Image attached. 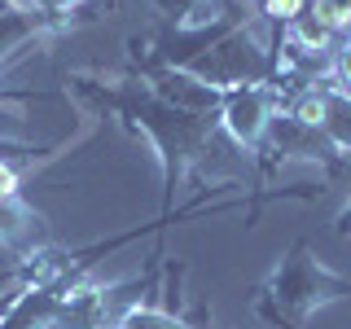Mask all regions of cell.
I'll list each match as a JSON object with an SVG mask.
<instances>
[{"mask_svg": "<svg viewBox=\"0 0 351 329\" xmlns=\"http://www.w3.org/2000/svg\"><path fill=\"white\" fill-rule=\"evenodd\" d=\"M0 246H5L18 263H31V259H40L44 250H53L49 219H44L22 193L0 197Z\"/></svg>", "mask_w": 351, "mask_h": 329, "instance_id": "obj_4", "label": "cell"}, {"mask_svg": "<svg viewBox=\"0 0 351 329\" xmlns=\"http://www.w3.org/2000/svg\"><path fill=\"white\" fill-rule=\"evenodd\" d=\"M18 5H31L40 14H49L53 22H62V31L80 27L88 18H101L106 9H114V0H18Z\"/></svg>", "mask_w": 351, "mask_h": 329, "instance_id": "obj_7", "label": "cell"}, {"mask_svg": "<svg viewBox=\"0 0 351 329\" xmlns=\"http://www.w3.org/2000/svg\"><path fill=\"white\" fill-rule=\"evenodd\" d=\"M329 80L351 93V36L334 44V58H329Z\"/></svg>", "mask_w": 351, "mask_h": 329, "instance_id": "obj_9", "label": "cell"}, {"mask_svg": "<svg viewBox=\"0 0 351 329\" xmlns=\"http://www.w3.org/2000/svg\"><path fill=\"white\" fill-rule=\"evenodd\" d=\"M22 277H27V272H22ZM18 290H22V281L14 285V290H0V316H5L9 307H14V299H18Z\"/></svg>", "mask_w": 351, "mask_h": 329, "instance_id": "obj_12", "label": "cell"}, {"mask_svg": "<svg viewBox=\"0 0 351 329\" xmlns=\"http://www.w3.org/2000/svg\"><path fill=\"white\" fill-rule=\"evenodd\" d=\"M66 93H75L101 114L123 119L128 132L149 141V149L158 154L162 167V215H171V202L180 193V184L197 175L202 184H224V180H246V162L228 132L219 127L215 114H193V110L171 106L167 97H158L141 75H101V71H71L66 75Z\"/></svg>", "mask_w": 351, "mask_h": 329, "instance_id": "obj_1", "label": "cell"}, {"mask_svg": "<svg viewBox=\"0 0 351 329\" xmlns=\"http://www.w3.org/2000/svg\"><path fill=\"white\" fill-rule=\"evenodd\" d=\"M277 110H285V97L277 93V84H233L219 97V127L255 162V149L263 145V132H268Z\"/></svg>", "mask_w": 351, "mask_h": 329, "instance_id": "obj_3", "label": "cell"}, {"mask_svg": "<svg viewBox=\"0 0 351 329\" xmlns=\"http://www.w3.org/2000/svg\"><path fill=\"white\" fill-rule=\"evenodd\" d=\"M334 237H343V241H351V197L343 202V211L334 215Z\"/></svg>", "mask_w": 351, "mask_h": 329, "instance_id": "obj_10", "label": "cell"}, {"mask_svg": "<svg viewBox=\"0 0 351 329\" xmlns=\"http://www.w3.org/2000/svg\"><path fill=\"white\" fill-rule=\"evenodd\" d=\"M119 329H197V325H189L184 316L167 312V307H158L154 299H145V303L128 307V312L119 316Z\"/></svg>", "mask_w": 351, "mask_h": 329, "instance_id": "obj_8", "label": "cell"}, {"mask_svg": "<svg viewBox=\"0 0 351 329\" xmlns=\"http://www.w3.org/2000/svg\"><path fill=\"white\" fill-rule=\"evenodd\" d=\"M167 31H197L228 9V0H154Z\"/></svg>", "mask_w": 351, "mask_h": 329, "instance_id": "obj_6", "label": "cell"}, {"mask_svg": "<svg viewBox=\"0 0 351 329\" xmlns=\"http://www.w3.org/2000/svg\"><path fill=\"white\" fill-rule=\"evenodd\" d=\"M101 329H119V325H101Z\"/></svg>", "mask_w": 351, "mask_h": 329, "instance_id": "obj_13", "label": "cell"}, {"mask_svg": "<svg viewBox=\"0 0 351 329\" xmlns=\"http://www.w3.org/2000/svg\"><path fill=\"white\" fill-rule=\"evenodd\" d=\"M347 294H351V277L321 263L307 237H294L285 246V255L272 263V272L255 285L250 312L272 329H303L321 307L347 299Z\"/></svg>", "mask_w": 351, "mask_h": 329, "instance_id": "obj_2", "label": "cell"}, {"mask_svg": "<svg viewBox=\"0 0 351 329\" xmlns=\"http://www.w3.org/2000/svg\"><path fill=\"white\" fill-rule=\"evenodd\" d=\"M316 97H321V132L351 158V93L325 80L316 84Z\"/></svg>", "mask_w": 351, "mask_h": 329, "instance_id": "obj_5", "label": "cell"}, {"mask_svg": "<svg viewBox=\"0 0 351 329\" xmlns=\"http://www.w3.org/2000/svg\"><path fill=\"white\" fill-rule=\"evenodd\" d=\"M18 180L22 175L9 167V162H0V197H9V193H18Z\"/></svg>", "mask_w": 351, "mask_h": 329, "instance_id": "obj_11", "label": "cell"}]
</instances>
